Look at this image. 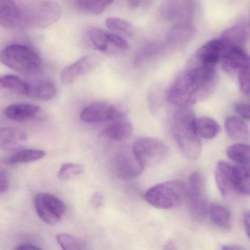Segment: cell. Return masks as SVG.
<instances>
[{"instance_id": "obj_1", "label": "cell", "mask_w": 250, "mask_h": 250, "mask_svg": "<svg viewBox=\"0 0 250 250\" xmlns=\"http://www.w3.org/2000/svg\"><path fill=\"white\" fill-rule=\"evenodd\" d=\"M216 83V66L194 62L168 89L167 102L177 107L190 106L210 96Z\"/></svg>"}, {"instance_id": "obj_2", "label": "cell", "mask_w": 250, "mask_h": 250, "mask_svg": "<svg viewBox=\"0 0 250 250\" xmlns=\"http://www.w3.org/2000/svg\"><path fill=\"white\" fill-rule=\"evenodd\" d=\"M196 118L189 106L178 107L174 112L172 130L175 141L183 154L195 160L202 151L201 141L195 128Z\"/></svg>"}, {"instance_id": "obj_3", "label": "cell", "mask_w": 250, "mask_h": 250, "mask_svg": "<svg viewBox=\"0 0 250 250\" xmlns=\"http://www.w3.org/2000/svg\"><path fill=\"white\" fill-rule=\"evenodd\" d=\"M18 27L45 28L61 19L60 5L51 0H23L17 2Z\"/></svg>"}, {"instance_id": "obj_4", "label": "cell", "mask_w": 250, "mask_h": 250, "mask_svg": "<svg viewBox=\"0 0 250 250\" xmlns=\"http://www.w3.org/2000/svg\"><path fill=\"white\" fill-rule=\"evenodd\" d=\"M145 200L156 208L170 209L182 204L187 197V187L180 181H168L146 191Z\"/></svg>"}, {"instance_id": "obj_5", "label": "cell", "mask_w": 250, "mask_h": 250, "mask_svg": "<svg viewBox=\"0 0 250 250\" xmlns=\"http://www.w3.org/2000/svg\"><path fill=\"white\" fill-rule=\"evenodd\" d=\"M1 61L5 66L17 72L33 74L42 68V60L31 48L21 44L7 46L1 53Z\"/></svg>"}, {"instance_id": "obj_6", "label": "cell", "mask_w": 250, "mask_h": 250, "mask_svg": "<svg viewBox=\"0 0 250 250\" xmlns=\"http://www.w3.org/2000/svg\"><path fill=\"white\" fill-rule=\"evenodd\" d=\"M87 38L96 50L108 56H121L129 49L126 41L119 35L102 29L96 27L88 29Z\"/></svg>"}, {"instance_id": "obj_7", "label": "cell", "mask_w": 250, "mask_h": 250, "mask_svg": "<svg viewBox=\"0 0 250 250\" xmlns=\"http://www.w3.org/2000/svg\"><path fill=\"white\" fill-rule=\"evenodd\" d=\"M132 150L143 166H153L163 162L169 154L167 146L155 137H144L134 142Z\"/></svg>"}, {"instance_id": "obj_8", "label": "cell", "mask_w": 250, "mask_h": 250, "mask_svg": "<svg viewBox=\"0 0 250 250\" xmlns=\"http://www.w3.org/2000/svg\"><path fill=\"white\" fill-rule=\"evenodd\" d=\"M187 198L193 217L198 220L204 219L208 213L206 184L201 174L197 171L190 175Z\"/></svg>"}, {"instance_id": "obj_9", "label": "cell", "mask_w": 250, "mask_h": 250, "mask_svg": "<svg viewBox=\"0 0 250 250\" xmlns=\"http://www.w3.org/2000/svg\"><path fill=\"white\" fill-rule=\"evenodd\" d=\"M33 203L38 216L48 225H56L65 213L63 202L54 194L39 193L35 196Z\"/></svg>"}, {"instance_id": "obj_10", "label": "cell", "mask_w": 250, "mask_h": 250, "mask_svg": "<svg viewBox=\"0 0 250 250\" xmlns=\"http://www.w3.org/2000/svg\"><path fill=\"white\" fill-rule=\"evenodd\" d=\"M125 118V114L116 106L107 102H95L84 108L80 118L87 124L113 122Z\"/></svg>"}, {"instance_id": "obj_11", "label": "cell", "mask_w": 250, "mask_h": 250, "mask_svg": "<svg viewBox=\"0 0 250 250\" xmlns=\"http://www.w3.org/2000/svg\"><path fill=\"white\" fill-rule=\"evenodd\" d=\"M145 167L131 150H124L115 154L112 162L114 173L119 179L128 181L141 175Z\"/></svg>"}, {"instance_id": "obj_12", "label": "cell", "mask_w": 250, "mask_h": 250, "mask_svg": "<svg viewBox=\"0 0 250 250\" xmlns=\"http://www.w3.org/2000/svg\"><path fill=\"white\" fill-rule=\"evenodd\" d=\"M232 46L222 39H214L205 43L195 56V62L202 65L216 66L222 62Z\"/></svg>"}, {"instance_id": "obj_13", "label": "cell", "mask_w": 250, "mask_h": 250, "mask_svg": "<svg viewBox=\"0 0 250 250\" xmlns=\"http://www.w3.org/2000/svg\"><path fill=\"white\" fill-rule=\"evenodd\" d=\"M100 59L96 55H87L62 70L61 80L62 84H72L80 77L93 72L99 65Z\"/></svg>"}, {"instance_id": "obj_14", "label": "cell", "mask_w": 250, "mask_h": 250, "mask_svg": "<svg viewBox=\"0 0 250 250\" xmlns=\"http://www.w3.org/2000/svg\"><path fill=\"white\" fill-rule=\"evenodd\" d=\"M215 180L221 194L224 197L230 196L237 191L234 180V167L224 161H220L215 169Z\"/></svg>"}, {"instance_id": "obj_15", "label": "cell", "mask_w": 250, "mask_h": 250, "mask_svg": "<svg viewBox=\"0 0 250 250\" xmlns=\"http://www.w3.org/2000/svg\"><path fill=\"white\" fill-rule=\"evenodd\" d=\"M28 142L27 134L15 127H6L0 130V147L4 150H17Z\"/></svg>"}, {"instance_id": "obj_16", "label": "cell", "mask_w": 250, "mask_h": 250, "mask_svg": "<svg viewBox=\"0 0 250 250\" xmlns=\"http://www.w3.org/2000/svg\"><path fill=\"white\" fill-rule=\"evenodd\" d=\"M250 63V55L244 48L232 47L222 61V68L225 72L233 74Z\"/></svg>"}, {"instance_id": "obj_17", "label": "cell", "mask_w": 250, "mask_h": 250, "mask_svg": "<svg viewBox=\"0 0 250 250\" xmlns=\"http://www.w3.org/2000/svg\"><path fill=\"white\" fill-rule=\"evenodd\" d=\"M40 112V107L31 104H14L5 108V116L11 121L25 122L34 119Z\"/></svg>"}, {"instance_id": "obj_18", "label": "cell", "mask_w": 250, "mask_h": 250, "mask_svg": "<svg viewBox=\"0 0 250 250\" xmlns=\"http://www.w3.org/2000/svg\"><path fill=\"white\" fill-rule=\"evenodd\" d=\"M133 125L126 118L113 121L103 131L104 137L114 141L121 142L129 138L133 134Z\"/></svg>"}, {"instance_id": "obj_19", "label": "cell", "mask_w": 250, "mask_h": 250, "mask_svg": "<svg viewBox=\"0 0 250 250\" xmlns=\"http://www.w3.org/2000/svg\"><path fill=\"white\" fill-rule=\"evenodd\" d=\"M56 93L57 88L53 83L48 80H37L29 83L27 96L30 99L46 102L53 99Z\"/></svg>"}, {"instance_id": "obj_20", "label": "cell", "mask_w": 250, "mask_h": 250, "mask_svg": "<svg viewBox=\"0 0 250 250\" xmlns=\"http://www.w3.org/2000/svg\"><path fill=\"white\" fill-rule=\"evenodd\" d=\"M18 8L16 0H0V24L5 28L18 27Z\"/></svg>"}, {"instance_id": "obj_21", "label": "cell", "mask_w": 250, "mask_h": 250, "mask_svg": "<svg viewBox=\"0 0 250 250\" xmlns=\"http://www.w3.org/2000/svg\"><path fill=\"white\" fill-rule=\"evenodd\" d=\"M225 127L227 134L233 140L244 141L250 137L248 125L244 120L238 117H229L227 118Z\"/></svg>"}, {"instance_id": "obj_22", "label": "cell", "mask_w": 250, "mask_h": 250, "mask_svg": "<svg viewBox=\"0 0 250 250\" xmlns=\"http://www.w3.org/2000/svg\"><path fill=\"white\" fill-rule=\"evenodd\" d=\"M46 156V152L41 149H24L13 153L5 159V164L8 165L30 163L41 160Z\"/></svg>"}, {"instance_id": "obj_23", "label": "cell", "mask_w": 250, "mask_h": 250, "mask_svg": "<svg viewBox=\"0 0 250 250\" xmlns=\"http://www.w3.org/2000/svg\"><path fill=\"white\" fill-rule=\"evenodd\" d=\"M193 36V29L189 23H178L171 30L168 37V43L174 47L183 46Z\"/></svg>"}, {"instance_id": "obj_24", "label": "cell", "mask_w": 250, "mask_h": 250, "mask_svg": "<svg viewBox=\"0 0 250 250\" xmlns=\"http://www.w3.org/2000/svg\"><path fill=\"white\" fill-rule=\"evenodd\" d=\"M208 216L213 224L222 229H229L231 227V214L222 205L213 203L208 207Z\"/></svg>"}, {"instance_id": "obj_25", "label": "cell", "mask_w": 250, "mask_h": 250, "mask_svg": "<svg viewBox=\"0 0 250 250\" xmlns=\"http://www.w3.org/2000/svg\"><path fill=\"white\" fill-rule=\"evenodd\" d=\"M195 128L200 137L211 140L219 134L220 127L217 122L212 118L203 117L197 119L196 118Z\"/></svg>"}, {"instance_id": "obj_26", "label": "cell", "mask_w": 250, "mask_h": 250, "mask_svg": "<svg viewBox=\"0 0 250 250\" xmlns=\"http://www.w3.org/2000/svg\"><path fill=\"white\" fill-rule=\"evenodd\" d=\"M0 84L2 89L9 90L16 94L27 96L28 93L29 83L15 75L7 74L2 76Z\"/></svg>"}, {"instance_id": "obj_27", "label": "cell", "mask_w": 250, "mask_h": 250, "mask_svg": "<svg viewBox=\"0 0 250 250\" xmlns=\"http://www.w3.org/2000/svg\"><path fill=\"white\" fill-rule=\"evenodd\" d=\"M227 155L238 165L250 166V145L238 143L229 146L227 149Z\"/></svg>"}, {"instance_id": "obj_28", "label": "cell", "mask_w": 250, "mask_h": 250, "mask_svg": "<svg viewBox=\"0 0 250 250\" xmlns=\"http://www.w3.org/2000/svg\"><path fill=\"white\" fill-rule=\"evenodd\" d=\"M234 180L237 191L250 196V166L234 167Z\"/></svg>"}, {"instance_id": "obj_29", "label": "cell", "mask_w": 250, "mask_h": 250, "mask_svg": "<svg viewBox=\"0 0 250 250\" xmlns=\"http://www.w3.org/2000/svg\"><path fill=\"white\" fill-rule=\"evenodd\" d=\"M221 39L228 42L232 47L244 48L247 39V32L241 26H233L225 30Z\"/></svg>"}, {"instance_id": "obj_30", "label": "cell", "mask_w": 250, "mask_h": 250, "mask_svg": "<svg viewBox=\"0 0 250 250\" xmlns=\"http://www.w3.org/2000/svg\"><path fill=\"white\" fill-rule=\"evenodd\" d=\"M115 0H75L80 11L93 15L102 14Z\"/></svg>"}, {"instance_id": "obj_31", "label": "cell", "mask_w": 250, "mask_h": 250, "mask_svg": "<svg viewBox=\"0 0 250 250\" xmlns=\"http://www.w3.org/2000/svg\"><path fill=\"white\" fill-rule=\"evenodd\" d=\"M105 22L107 28L116 34L129 36L134 33V27L126 20L117 17H109Z\"/></svg>"}, {"instance_id": "obj_32", "label": "cell", "mask_w": 250, "mask_h": 250, "mask_svg": "<svg viewBox=\"0 0 250 250\" xmlns=\"http://www.w3.org/2000/svg\"><path fill=\"white\" fill-rule=\"evenodd\" d=\"M57 242L64 250H82L86 249V244L83 240L67 233L58 234Z\"/></svg>"}, {"instance_id": "obj_33", "label": "cell", "mask_w": 250, "mask_h": 250, "mask_svg": "<svg viewBox=\"0 0 250 250\" xmlns=\"http://www.w3.org/2000/svg\"><path fill=\"white\" fill-rule=\"evenodd\" d=\"M84 170V166L81 164H63L58 172V178L61 181H70V180L78 178L83 174Z\"/></svg>"}, {"instance_id": "obj_34", "label": "cell", "mask_w": 250, "mask_h": 250, "mask_svg": "<svg viewBox=\"0 0 250 250\" xmlns=\"http://www.w3.org/2000/svg\"><path fill=\"white\" fill-rule=\"evenodd\" d=\"M238 82L241 93L250 98V63L240 70L238 72Z\"/></svg>"}, {"instance_id": "obj_35", "label": "cell", "mask_w": 250, "mask_h": 250, "mask_svg": "<svg viewBox=\"0 0 250 250\" xmlns=\"http://www.w3.org/2000/svg\"><path fill=\"white\" fill-rule=\"evenodd\" d=\"M159 46L155 43L146 45L139 53H137L135 60H134L136 65H140L146 61H148V59L151 58L153 55H156L159 52Z\"/></svg>"}, {"instance_id": "obj_36", "label": "cell", "mask_w": 250, "mask_h": 250, "mask_svg": "<svg viewBox=\"0 0 250 250\" xmlns=\"http://www.w3.org/2000/svg\"><path fill=\"white\" fill-rule=\"evenodd\" d=\"M235 110L241 118L250 121V103L237 104Z\"/></svg>"}, {"instance_id": "obj_37", "label": "cell", "mask_w": 250, "mask_h": 250, "mask_svg": "<svg viewBox=\"0 0 250 250\" xmlns=\"http://www.w3.org/2000/svg\"><path fill=\"white\" fill-rule=\"evenodd\" d=\"M9 188V180L7 172L1 170L0 172V191L2 194L7 192Z\"/></svg>"}, {"instance_id": "obj_38", "label": "cell", "mask_w": 250, "mask_h": 250, "mask_svg": "<svg viewBox=\"0 0 250 250\" xmlns=\"http://www.w3.org/2000/svg\"><path fill=\"white\" fill-rule=\"evenodd\" d=\"M90 204L93 206V207L99 208L102 207L104 204V197L101 193L96 192L92 196L90 199Z\"/></svg>"}, {"instance_id": "obj_39", "label": "cell", "mask_w": 250, "mask_h": 250, "mask_svg": "<svg viewBox=\"0 0 250 250\" xmlns=\"http://www.w3.org/2000/svg\"><path fill=\"white\" fill-rule=\"evenodd\" d=\"M41 247L36 244L32 243H23V244H19L16 247L15 250H41Z\"/></svg>"}, {"instance_id": "obj_40", "label": "cell", "mask_w": 250, "mask_h": 250, "mask_svg": "<svg viewBox=\"0 0 250 250\" xmlns=\"http://www.w3.org/2000/svg\"><path fill=\"white\" fill-rule=\"evenodd\" d=\"M244 228L250 240V211L247 212L244 216Z\"/></svg>"}, {"instance_id": "obj_41", "label": "cell", "mask_w": 250, "mask_h": 250, "mask_svg": "<svg viewBox=\"0 0 250 250\" xmlns=\"http://www.w3.org/2000/svg\"><path fill=\"white\" fill-rule=\"evenodd\" d=\"M147 0H128V5L131 8H137L146 3Z\"/></svg>"}, {"instance_id": "obj_42", "label": "cell", "mask_w": 250, "mask_h": 250, "mask_svg": "<svg viewBox=\"0 0 250 250\" xmlns=\"http://www.w3.org/2000/svg\"><path fill=\"white\" fill-rule=\"evenodd\" d=\"M222 250H243L244 247H240V246L232 245V246H224L222 247Z\"/></svg>"}]
</instances>
